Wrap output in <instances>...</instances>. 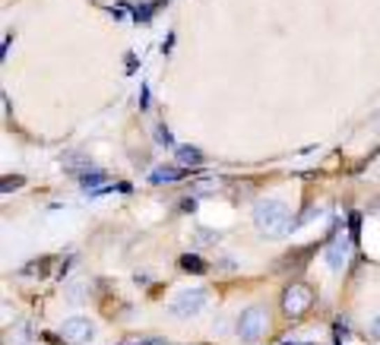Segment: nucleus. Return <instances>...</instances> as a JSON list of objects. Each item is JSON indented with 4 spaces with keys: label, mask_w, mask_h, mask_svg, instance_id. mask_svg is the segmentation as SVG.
Returning <instances> with one entry per match:
<instances>
[{
    "label": "nucleus",
    "mask_w": 380,
    "mask_h": 345,
    "mask_svg": "<svg viewBox=\"0 0 380 345\" xmlns=\"http://www.w3.org/2000/svg\"><path fill=\"white\" fill-rule=\"evenodd\" d=\"M213 190H219V184L213 187V181H200V187H197V194H213Z\"/></svg>",
    "instance_id": "obj_14"
},
{
    "label": "nucleus",
    "mask_w": 380,
    "mask_h": 345,
    "mask_svg": "<svg viewBox=\"0 0 380 345\" xmlns=\"http://www.w3.org/2000/svg\"><path fill=\"white\" fill-rule=\"evenodd\" d=\"M130 13H133V20L137 22H149L152 13H155V7H152V3H133Z\"/></svg>",
    "instance_id": "obj_10"
},
{
    "label": "nucleus",
    "mask_w": 380,
    "mask_h": 345,
    "mask_svg": "<svg viewBox=\"0 0 380 345\" xmlns=\"http://www.w3.org/2000/svg\"><path fill=\"white\" fill-rule=\"evenodd\" d=\"M197 241H200V244H213L215 235H213V231H206V228H200V231H197Z\"/></svg>",
    "instance_id": "obj_13"
},
{
    "label": "nucleus",
    "mask_w": 380,
    "mask_h": 345,
    "mask_svg": "<svg viewBox=\"0 0 380 345\" xmlns=\"http://www.w3.org/2000/svg\"><path fill=\"white\" fill-rule=\"evenodd\" d=\"M349 238L346 231H336V238L330 241V247H326V266H330L333 273H342V266L349 263Z\"/></svg>",
    "instance_id": "obj_5"
},
{
    "label": "nucleus",
    "mask_w": 380,
    "mask_h": 345,
    "mask_svg": "<svg viewBox=\"0 0 380 345\" xmlns=\"http://www.w3.org/2000/svg\"><path fill=\"white\" fill-rule=\"evenodd\" d=\"M254 225L263 238H285L295 228V222H291V209L282 200H263L254 209Z\"/></svg>",
    "instance_id": "obj_1"
},
{
    "label": "nucleus",
    "mask_w": 380,
    "mask_h": 345,
    "mask_svg": "<svg viewBox=\"0 0 380 345\" xmlns=\"http://www.w3.org/2000/svg\"><path fill=\"white\" fill-rule=\"evenodd\" d=\"M162 3H165V0H162Z\"/></svg>",
    "instance_id": "obj_17"
},
{
    "label": "nucleus",
    "mask_w": 380,
    "mask_h": 345,
    "mask_svg": "<svg viewBox=\"0 0 380 345\" xmlns=\"http://www.w3.org/2000/svg\"><path fill=\"white\" fill-rule=\"evenodd\" d=\"M371 336H374V339H380V317L371 323Z\"/></svg>",
    "instance_id": "obj_16"
},
{
    "label": "nucleus",
    "mask_w": 380,
    "mask_h": 345,
    "mask_svg": "<svg viewBox=\"0 0 380 345\" xmlns=\"http://www.w3.org/2000/svg\"><path fill=\"white\" fill-rule=\"evenodd\" d=\"M61 336L67 339V342H73V345L89 342V339H92V323H89V320H83V317H70V320H63Z\"/></svg>",
    "instance_id": "obj_6"
},
{
    "label": "nucleus",
    "mask_w": 380,
    "mask_h": 345,
    "mask_svg": "<svg viewBox=\"0 0 380 345\" xmlns=\"http://www.w3.org/2000/svg\"><path fill=\"white\" fill-rule=\"evenodd\" d=\"M181 270H187V273H197V276H203V273H206L209 266H206V263H203L197 254H184V256H181Z\"/></svg>",
    "instance_id": "obj_9"
},
{
    "label": "nucleus",
    "mask_w": 380,
    "mask_h": 345,
    "mask_svg": "<svg viewBox=\"0 0 380 345\" xmlns=\"http://www.w3.org/2000/svg\"><path fill=\"white\" fill-rule=\"evenodd\" d=\"M155 143H159V146H172V143H174L172 130H168L165 124H159V127H155Z\"/></svg>",
    "instance_id": "obj_11"
},
{
    "label": "nucleus",
    "mask_w": 380,
    "mask_h": 345,
    "mask_svg": "<svg viewBox=\"0 0 380 345\" xmlns=\"http://www.w3.org/2000/svg\"><path fill=\"white\" fill-rule=\"evenodd\" d=\"M194 206H197V200H184V203H181V209H184V213H194Z\"/></svg>",
    "instance_id": "obj_15"
},
{
    "label": "nucleus",
    "mask_w": 380,
    "mask_h": 345,
    "mask_svg": "<svg viewBox=\"0 0 380 345\" xmlns=\"http://www.w3.org/2000/svg\"><path fill=\"white\" fill-rule=\"evenodd\" d=\"M314 304V289L307 282H295L282 291V311L289 317H304Z\"/></svg>",
    "instance_id": "obj_2"
},
{
    "label": "nucleus",
    "mask_w": 380,
    "mask_h": 345,
    "mask_svg": "<svg viewBox=\"0 0 380 345\" xmlns=\"http://www.w3.org/2000/svg\"><path fill=\"white\" fill-rule=\"evenodd\" d=\"M206 301H209V291L206 289L181 291V295L172 301V307H168V311H172L174 317H194V314H200L203 307H206Z\"/></svg>",
    "instance_id": "obj_4"
},
{
    "label": "nucleus",
    "mask_w": 380,
    "mask_h": 345,
    "mask_svg": "<svg viewBox=\"0 0 380 345\" xmlns=\"http://www.w3.org/2000/svg\"><path fill=\"white\" fill-rule=\"evenodd\" d=\"M291 345H295V342H291Z\"/></svg>",
    "instance_id": "obj_18"
},
{
    "label": "nucleus",
    "mask_w": 380,
    "mask_h": 345,
    "mask_svg": "<svg viewBox=\"0 0 380 345\" xmlns=\"http://www.w3.org/2000/svg\"><path fill=\"white\" fill-rule=\"evenodd\" d=\"M178 162L184 168H197V165H203V152L197 146H178Z\"/></svg>",
    "instance_id": "obj_8"
},
{
    "label": "nucleus",
    "mask_w": 380,
    "mask_h": 345,
    "mask_svg": "<svg viewBox=\"0 0 380 345\" xmlns=\"http://www.w3.org/2000/svg\"><path fill=\"white\" fill-rule=\"evenodd\" d=\"M181 178H184V168L162 165V168H155V171L149 174V184H174V181H181Z\"/></svg>",
    "instance_id": "obj_7"
},
{
    "label": "nucleus",
    "mask_w": 380,
    "mask_h": 345,
    "mask_svg": "<svg viewBox=\"0 0 380 345\" xmlns=\"http://www.w3.org/2000/svg\"><path fill=\"white\" fill-rule=\"evenodd\" d=\"M22 187V178H3V194H10V190H20Z\"/></svg>",
    "instance_id": "obj_12"
},
{
    "label": "nucleus",
    "mask_w": 380,
    "mask_h": 345,
    "mask_svg": "<svg viewBox=\"0 0 380 345\" xmlns=\"http://www.w3.org/2000/svg\"><path fill=\"white\" fill-rule=\"evenodd\" d=\"M266 330H270V317H266L263 307H248L241 314V320H238V336L244 342H260L266 336Z\"/></svg>",
    "instance_id": "obj_3"
}]
</instances>
